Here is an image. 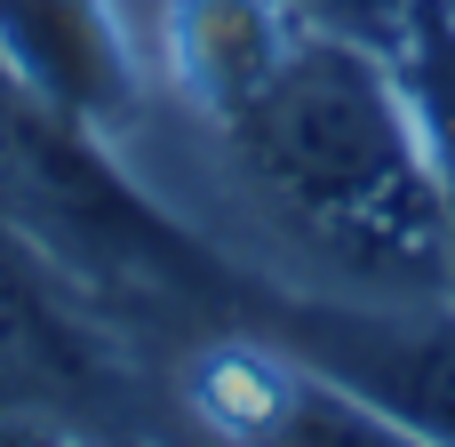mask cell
<instances>
[{"mask_svg":"<svg viewBox=\"0 0 455 447\" xmlns=\"http://www.w3.org/2000/svg\"><path fill=\"white\" fill-rule=\"evenodd\" d=\"M176 104L216 136L224 184L344 296H440L448 232L392 48L280 0H160Z\"/></svg>","mask_w":455,"mask_h":447,"instance_id":"cell-1","label":"cell"},{"mask_svg":"<svg viewBox=\"0 0 455 447\" xmlns=\"http://www.w3.org/2000/svg\"><path fill=\"white\" fill-rule=\"evenodd\" d=\"M272 344L360 392L416 440L455 447V288L440 296H296Z\"/></svg>","mask_w":455,"mask_h":447,"instance_id":"cell-2","label":"cell"},{"mask_svg":"<svg viewBox=\"0 0 455 447\" xmlns=\"http://www.w3.org/2000/svg\"><path fill=\"white\" fill-rule=\"evenodd\" d=\"M208 416L232 447H432L360 392L328 384L320 368L272 352H232L224 376L208 384Z\"/></svg>","mask_w":455,"mask_h":447,"instance_id":"cell-3","label":"cell"},{"mask_svg":"<svg viewBox=\"0 0 455 447\" xmlns=\"http://www.w3.org/2000/svg\"><path fill=\"white\" fill-rule=\"evenodd\" d=\"M392 72L416 112V136H424V168H432L440 232H448V280H455V0H408V24L392 40Z\"/></svg>","mask_w":455,"mask_h":447,"instance_id":"cell-4","label":"cell"},{"mask_svg":"<svg viewBox=\"0 0 455 447\" xmlns=\"http://www.w3.org/2000/svg\"><path fill=\"white\" fill-rule=\"evenodd\" d=\"M280 8L328 24V32H352V40H368V48H392L400 24H408V0H280Z\"/></svg>","mask_w":455,"mask_h":447,"instance_id":"cell-5","label":"cell"},{"mask_svg":"<svg viewBox=\"0 0 455 447\" xmlns=\"http://www.w3.org/2000/svg\"><path fill=\"white\" fill-rule=\"evenodd\" d=\"M0 447H80V440H64V432L40 424V416H8V408H0Z\"/></svg>","mask_w":455,"mask_h":447,"instance_id":"cell-6","label":"cell"}]
</instances>
